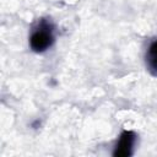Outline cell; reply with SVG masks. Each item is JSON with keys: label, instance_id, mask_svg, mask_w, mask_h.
<instances>
[{"label": "cell", "instance_id": "cell-1", "mask_svg": "<svg viewBox=\"0 0 157 157\" xmlns=\"http://www.w3.org/2000/svg\"><path fill=\"white\" fill-rule=\"evenodd\" d=\"M53 40H54V37L50 27L47 23H42L39 28H37L32 33L29 38V45L34 52L40 53L47 50L53 44Z\"/></svg>", "mask_w": 157, "mask_h": 157}, {"label": "cell", "instance_id": "cell-3", "mask_svg": "<svg viewBox=\"0 0 157 157\" xmlns=\"http://www.w3.org/2000/svg\"><path fill=\"white\" fill-rule=\"evenodd\" d=\"M147 64L151 70L157 72V39L153 40L147 52Z\"/></svg>", "mask_w": 157, "mask_h": 157}, {"label": "cell", "instance_id": "cell-2", "mask_svg": "<svg viewBox=\"0 0 157 157\" xmlns=\"http://www.w3.org/2000/svg\"><path fill=\"white\" fill-rule=\"evenodd\" d=\"M134 141H135L134 132L132 131H124L120 135L119 141H118V144L115 146L114 156L115 157H128V156H130Z\"/></svg>", "mask_w": 157, "mask_h": 157}]
</instances>
